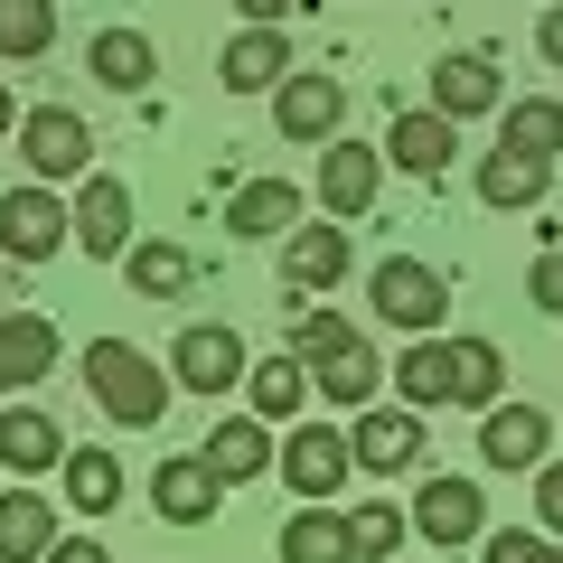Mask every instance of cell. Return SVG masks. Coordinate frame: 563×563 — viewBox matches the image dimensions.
Returning <instances> with one entry per match:
<instances>
[{"instance_id":"1","label":"cell","mask_w":563,"mask_h":563,"mask_svg":"<svg viewBox=\"0 0 563 563\" xmlns=\"http://www.w3.org/2000/svg\"><path fill=\"white\" fill-rule=\"evenodd\" d=\"M85 385H95V404H103L113 422H132V432H151V422L169 413V395H179L169 366L141 357L132 339H95V347H85Z\"/></svg>"},{"instance_id":"2","label":"cell","mask_w":563,"mask_h":563,"mask_svg":"<svg viewBox=\"0 0 563 563\" xmlns=\"http://www.w3.org/2000/svg\"><path fill=\"white\" fill-rule=\"evenodd\" d=\"M366 301H376L385 329H413V339H432L451 310V273L442 263H422V254H385L376 273H366Z\"/></svg>"},{"instance_id":"3","label":"cell","mask_w":563,"mask_h":563,"mask_svg":"<svg viewBox=\"0 0 563 563\" xmlns=\"http://www.w3.org/2000/svg\"><path fill=\"white\" fill-rule=\"evenodd\" d=\"M10 141H20V161L38 169L47 188H57V179H85V169H95V122H85L76 103H29Z\"/></svg>"},{"instance_id":"4","label":"cell","mask_w":563,"mask_h":563,"mask_svg":"<svg viewBox=\"0 0 563 563\" xmlns=\"http://www.w3.org/2000/svg\"><path fill=\"white\" fill-rule=\"evenodd\" d=\"M57 244H76V217L57 207L47 179L0 198V254H10V263H57Z\"/></svg>"},{"instance_id":"5","label":"cell","mask_w":563,"mask_h":563,"mask_svg":"<svg viewBox=\"0 0 563 563\" xmlns=\"http://www.w3.org/2000/svg\"><path fill=\"white\" fill-rule=\"evenodd\" d=\"M66 217H76V254H95V263H122V254H132V188H122V179L85 169Z\"/></svg>"},{"instance_id":"6","label":"cell","mask_w":563,"mask_h":563,"mask_svg":"<svg viewBox=\"0 0 563 563\" xmlns=\"http://www.w3.org/2000/svg\"><path fill=\"white\" fill-rule=\"evenodd\" d=\"M413 536H432V544H479V536H488V498H479V479H451V470H432V479L413 488Z\"/></svg>"},{"instance_id":"7","label":"cell","mask_w":563,"mask_h":563,"mask_svg":"<svg viewBox=\"0 0 563 563\" xmlns=\"http://www.w3.org/2000/svg\"><path fill=\"white\" fill-rule=\"evenodd\" d=\"M169 385H188V395H225V385H244V339L225 320L179 329V347H169Z\"/></svg>"},{"instance_id":"8","label":"cell","mask_w":563,"mask_h":563,"mask_svg":"<svg viewBox=\"0 0 563 563\" xmlns=\"http://www.w3.org/2000/svg\"><path fill=\"white\" fill-rule=\"evenodd\" d=\"M544 442H554V413H544V404H488L479 413V461L488 470H536L544 461Z\"/></svg>"},{"instance_id":"9","label":"cell","mask_w":563,"mask_h":563,"mask_svg":"<svg viewBox=\"0 0 563 563\" xmlns=\"http://www.w3.org/2000/svg\"><path fill=\"white\" fill-rule=\"evenodd\" d=\"M376 188H385V151H366V141H329L320 151V207L339 225H357L376 207Z\"/></svg>"},{"instance_id":"10","label":"cell","mask_w":563,"mask_h":563,"mask_svg":"<svg viewBox=\"0 0 563 563\" xmlns=\"http://www.w3.org/2000/svg\"><path fill=\"white\" fill-rule=\"evenodd\" d=\"M151 507H161L169 526H217V507H225V479L198 461V451H169V461L151 470Z\"/></svg>"},{"instance_id":"11","label":"cell","mask_w":563,"mask_h":563,"mask_svg":"<svg viewBox=\"0 0 563 563\" xmlns=\"http://www.w3.org/2000/svg\"><path fill=\"white\" fill-rule=\"evenodd\" d=\"M347 470H357V451H347V432H329V422H301V432L282 442V479L301 488V498H339Z\"/></svg>"},{"instance_id":"12","label":"cell","mask_w":563,"mask_h":563,"mask_svg":"<svg viewBox=\"0 0 563 563\" xmlns=\"http://www.w3.org/2000/svg\"><path fill=\"white\" fill-rule=\"evenodd\" d=\"M347 113V85L339 76H282L273 85V132L282 141H329Z\"/></svg>"},{"instance_id":"13","label":"cell","mask_w":563,"mask_h":563,"mask_svg":"<svg viewBox=\"0 0 563 563\" xmlns=\"http://www.w3.org/2000/svg\"><path fill=\"white\" fill-rule=\"evenodd\" d=\"M385 376L404 385V404H413V413H442V404H461V339H413Z\"/></svg>"},{"instance_id":"14","label":"cell","mask_w":563,"mask_h":563,"mask_svg":"<svg viewBox=\"0 0 563 563\" xmlns=\"http://www.w3.org/2000/svg\"><path fill=\"white\" fill-rule=\"evenodd\" d=\"M38 376H57V320L0 310V395H29Z\"/></svg>"},{"instance_id":"15","label":"cell","mask_w":563,"mask_h":563,"mask_svg":"<svg viewBox=\"0 0 563 563\" xmlns=\"http://www.w3.org/2000/svg\"><path fill=\"white\" fill-rule=\"evenodd\" d=\"M66 432H57V413H38V404H10L0 413V470H20V479H38V470H66Z\"/></svg>"},{"instance_id":"16","label":"cell","mask_w":563,"mask_h":563,"mask_svg":"<svg viewBox=\"0 0 563 563\" xmlns=\"http://www.w3.org/2000/svg\"><path fill=\"white\" fill-rule=\"evenodd\" d=\"M347 254H357V244H347L339 217L329 225H291V235H282V282H291V291H329V282L347 273Z\"/></svg>"},{"instance_id":"17","label":"cell","mask_w":563,"mask_h":563,"mask_svg":"<svg viewBox=\"0 0 563 563\" xmlns=\"http://www.w3.org/2000/svg\"><path fill=\"white\" fill-rule=\"evenodd\" d=\"M198 461L217 470L225 488L263 479V470H273V422H263V413H235V422H217V432H207V442H198Z\"/></svg>"},{"instance_id":"18","label":"cell","mask_w":563,"mask_h":563,"mask_svg":"<svg viewBox=\"0 0 563 563\" xmlns=\"http://www.w3.org/2000/svg\"><path fill=\"white\" fill-rule=\"evenodd\" d=\"M282 76H291V47H282V29H254V20H244V38H225V57H217L225 95H273Z\"/></svg>"},{"instance_id":"19","label":"cell","mask_w":563,"mask_h":563,"mask_svg":"<svg viewBox=\"0 0 563 563\" xmlns=\"http://www.w3.org/2000/svg\"><path fill=\"white\" fill-rule=\"evenodd\" d=\"M451 151H461V122L451 113H395V132H385V161L413 169V179H442Z\"/></svg>"},{"instance_id":"20","label":"cell","mask_w":563,"mask_h":563,"mask_svg":"<svg viewBox=\"0 0 563 563\" xmlns=\"http://www.w3.org/2000/svg\"><path fill=\"white\" fill-rule=\"evenodd\" d=\"M347 451H357L366 470H413V461H422V413H413V404H404V413L357 404V432H347Z\"/></svg>"},{"instance_id":"21","label":"cell","mask_w":563,"mask_h":563,"mask_svg":"<svg viewBox=\"0 0 563 563\" xmlns=\"http://www.w3.org/2000/svg\"><path fill=\"white\" fill-rule=\"evenodd\" d=\"M85 66H95V85H113V95H151V76H161V47L141 38V29H95Z\"/></svg>"},{"instance_id":"22","label":"cell","mask_w":563,"mask_h":563,"mask_svg":"<svg viewBox=\"0 0 563 563\" xmlns=\"http://www.w3.org/2000/svg\"><path fill=\"white\" fill-rule=\"evenodd\" d=\"M432 113L470 122V113H498V66L479 57V47H461V57L432 66Z\"/></svg>"},{"instance_id":"23","label":"cell","mask_w":563,"mask_h":563,"mask_svg":"<svg viewBox=\"0 0 563 563\" xmlns=\"http://www.w3.org/2000/svg\"><path fill=\"white\" fill-rule=\"evenodd\" d=\"M225 225H235L244 244L291 235V225H301V188H291V179H244L235 198H225Z\"/></svg>"},{"instance_id":"24","label":"cell","mask_w":563,"mask_h":563,"mask_svg":"<svg viewBox=\"0 0 563 563\" xmlns=\"http://www.w3.org/2000/svg\"><path fill=\"white\" fill-rule=\"evenodd\" d=\"M282 563H357V536L329 498H310L301 517H282Z\"/></svg>"},{"instance_id":"25","label":"cell","mask_w":563,"mask_h":563,"mask_svg":"<svg viewBox=\"0 0 563 563\" xmlns=\"http://www.w3.org/2000/svg\"><path fill=\"white\" fill-rule=\"evenodd\" d=\"M47 544H57V507L38 488H10L0 498V563H47Z\"/></svg>"},{"instance_id":"26","label":"cell","mask_w":563,"mask_h":563,"mask_svg":"<svg viewBox=\"0 0 563 563\" xmlns=\"http://www.w3.org/2000/svg\"><path fill=\"white\" fill-rule=\"evenodd\" d=\"M544 188H554V161H526V151H488L479 161V198L498 207H544Z\"/></svg>"},{"instance_id":"27","label":"cell","mask_w":563,"mask_h":563,"mask_svg":"<svg viewBox=\"0 0 563 563\" xmlns=\"http://www.w3.org/2000/svg\"><path fill=\"white\" fill-rule=\"evenodd\" d=\"M310 385H320L329 404H347V413H357V404H376V385H385V357H376L366 339H347L339 357H320V366H310Z\"/></svg>"},{"instance_id":"28","label":"cell","mask_w":563,"mask_h":563,"mask_svg":"<svg viewBox=\"0 0 563 563\" xmlns=\"http://www.w3.org/2000/svg\"><path fill=\"white\" fill-rule=\"evenodd\" d=\"M122 273H132L141 301H179L188 282H198V254H188V244H132V254H122Z\"/></svg>"},{"instance_id":"29","label":"cell","mask_w":563,"mask_h":563,"mask_svg":"<svg viewBox=\"0 0 563 563\" xmlns=\"http://www.w3.org/2000/svg\"><path fill=\"white\" fill-rule=\"evenodd\" d=\"M244 385H254V413L263 422H291V413H301V395H310V366L291 357V347H273L263 366H244Z\"/></svg>"},{"instance_id":"30","label":"cell","mask_w":563,"mask_h":563,"mask_svg":"<svg viewBox=\"0 0 563 563\" xmlns=\"http://www.w3.org/2000/svg\"><path fill=\"white\" fill-rule=\"evenodd\" d=\"M66 507L76 517H113L122 507V461L113 451H66Z\"/></svg>"},{"instance_id":"31","label":"cell","mask_w":563,"mask_h":563,"mask_svg":"<svg viewBox=\"0 0 563 563\" xmlns=\"http://www.w3.org/2000/svg\"><path fill=\"white\" fill-rule=\"evenodd\" d=\"M498 151L554 161V151H563V103H554V95H526V103H507V132H498Z\"/></svg>"},{"instance_id":"32","label":"cell","mask_w":563,"mask_h":563,"mask_svg":"<svg viewBox=\"0 0 563 563\" xmlns=\"http://www.w3.org/2000/svg\"><path fill=\"white\" fill-rule=\"evenodd\" d=\"M57 47V0H0V57H47Z\"/></svg>"},{"instance_id":"33","label":"cell","mask_w":563,"mask_h":563,"mask_svg":"<svg viewBox=\"0 0 563 563\" xmlns=\"http://www.w3.org/2000/svg\"><path fill=\"white\" fill-rule=\"evenodd\" d=\"M347 536H357V563H395L404 536H413V517H404V507H357Z\"/></svg>"},{"instance_id":"34","label":"cell","mask_w":563,"mask_h":563,"mask_svg":"<svg viewBox=\"0 0 563 563\" xmlns=\"http://www.w3.org/2000/svg\"><path fill=\"white\" fill-rule=\"evenodd\" d=\"M347 339H357V320H339V310H301V320H291V339H282V347H291V357H301V366H320V357H339Z\"/></svg>"},{"instance_id":"35","label":"cell","mask_w":563,"mask_h":563,"mask_svg":"<svg viewBox=\"0 0 563 563\" xmlns=\"http://www.w3.org/2000/svg\"><path fill=\"white\" fill-rule=\"evenodd\" d=\"M498 395H507V357L488 339H461V404H479V413H488Z\"/></svg>"},{"instance_id":"36","label":"cell","mask_w":563,"mask_h":563,"mask_svg":"<svg viewBox=\"0 0 563 563\" xmlns=\"http://www.w3.org/2000/svg\"><path fill=\"white\" fill-rule=\"evenodd\" d=\"M479 563H563L554 536H526V526H507V536H479Z\"/></svg>"},{"instance_id":"37","label":"cell","mask_w":563,"mask_h":563,"mask_svg":"<svg viewBox=\"0 0 563 563\" xmlns=\"http://www.w3.org/2000/svg\"><path fill=\"white\" fill-rule=\"evenodd\" d=\"M526 301L563 320V244H544V254H536V273H526Z\"/></svg>"},{"instance_id":"38","label":"cell","mask_w":563,"mask_h":563,"mask_svg":"<svg viewBox=\"0 0 563 563\" xmlns=\"http://www.w3.org/2000/svg\"><path fill=\"white\" fill-rule=\"evenodd\" d=\"M536 526L563 536V461H536Z\"/></svg>"},{"instance_id":"39","label":"cell","mask_w":563,"mask_h":563,"mask_svg":"<svg viewBox=\"0 0 563 563\" xmlns=\"http://www.w3.org/2000/svg\"><path fill=\"white\" fill-rule=\"evenodd\" d=\"M47 563H113V554H103L95 536H57V544H47Z\"/></svg>"},{"instance_id":"40","label":"cell","mask_w":563,"mask_h":563,"mask_svg":"<svg viewBox=\"0 0 563 563\" xmlns=\"http://www.w3.org/2000/svg\"><path fill=\"white\" fill-rule=\"evenodd\" d=\"M536 47H544V66H563V0H554V10L536 20Z\"/></svg>"},{"instance_id":"41","label":"cell","mask_w":563,"mask_h":563,"mask_svg":"<svg viewBox=\"0 0 563 563\" xmlns=\"http://www.w3.org/2000/svg\"><path fill=\"white\" fill-rule=\"evenodd\" d=\"M235 10H244L254 29H282V10H291V0H235Z\"/></svg>"},{"instance_id":"42","label":"cell","mask_w":563,"mask_h":563,"mask_svg":"<svg viewBox=\"0 0 563 563\" xmlns=\"http://www.w3.org/2000/svg\"><path fill=\"white\" fill-rule=\"evenodd\" d=\"M20 132V95H10V85H0V141Z\"/></svg>"}]
</instances>
